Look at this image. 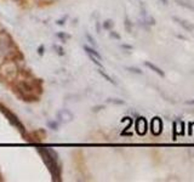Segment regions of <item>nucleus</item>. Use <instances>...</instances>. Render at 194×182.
<instances>
[{
    "label": "nucleus",
    "mask_w": 194,
    "mask_h": 182,
    "mask_svg": "<svg viewBox=\"0 0 194 182\" xmlns=\"http://www.w3.org/2000/svg\"><path fill=\"white\" fill-rule=\"evenodd\" d=\"M126 69L130 70L131 73H136V74H142V70H141L139 68H136V67H127Z\"/></svg>",
    "instance_id": "obj_10"
},
{
    "label": "nucleus",
    "mask_w": 194,
    "mask_h": 182,
    "mask_svg": "<svg viewBox=\"0 0 194 182\" xmlns=\"http://www.w3.org/2000/svg\"><path fill=\"white\" fill-rule=\"evenodd\" d=\"M122 49H127V50H132V45H127V44H122L121 45Z\"/></svg>",
    "instance_id": "obj_15"
},
{
    "label": "nucleus",
    "mask_w": 194,
    "mask_h": 182,
    "mask_svg": "<svg viewBox=\"0 0 194 182\" xmlns=\"http://www.w3.org/2000/svg\"><path fill=\"white\" fill-rule=\"evenodd\" d=\"M125 28H126V31L130 33L131 32V29H132V23L130 22V20H129V18H125Z\"/></svg>",
    "instance_id": "obj_11"
},
{
    "label": "nucleus",
    "mask_w": 194,
    "mask_h": 182,
    "mask_svg": "<svg viewBox=\"0 0 194 182\" xmlns=\"http://www.w3.org/2000/svg\"><path fill=\"white\" fill-rule=\"evenodd\" d=\"M172 20H173L176 23H178L184 31L192 32V31L194 29V27H193L190 23H188L186 20H182V18H180V17H177V16H173V17H172Z\"/></svg>",
    "instance_id": "obj_2"
},
{
    "label": "nucleus",
    "mask_w": 194,
    "mask_h": 182,
    "mask_svg": "<svg viewBox=\"0 0 194 182\" xmlns=\"http://www.w3.org/2000/svg\"><path fill=\"white\" fill-rule=\"evenodd\" d=\"M84 49L86 50V52L87 53H89V55H93V57H96V58H98L100 61L102 60V57H101V55L98 53V52H97L95 49H92V48H90V46H87V45H85V46H84Z\"/></svg>",
    "instance_id": "obj_5"
},
{
    "label": "nucleus",
    "mask_w": 194,
    "mask_h": 182,
    "mask_svg": "<svg viewBox=\"0 0 194 182\" xmlns=\"http://www.w3.org/2000/svg\"><path fill=\"white\" fill-rule=\"evenodd\" d=\"M163 131V122L160 120V118H153L152 122V132L153 135H160Z\"/></svg>",
    "instance_id": "obj_1"
},
{
    "label": "nucleus",
    "mask_w": 194,
    "mask_h": 182,
    "mask_svg": "<svg viewBox=\"0 0 194 182\" xmlns=\"http://www.w3.org/2000/svg\"><path fill=\"white\" fill-rule=\"evenodd\" d=\"M155 23H156V21L154 20V17H152V16H147V15H146V24L154 26Z\"/></svg>",
    "instance_id": "obj_8"
},
{
    "label": "nucleus",
    "mask_w": 194,
    "mask_h": 182,
    "mask_svg": "<svg viewBox=\"0 0 194 182\" xmlns=\"http://www.w3.org/2000/svg\"><path fill=\"white\" fill-rule=\"evenodd\" d=\"M144 66H146V67H148V68L151 69V70H153L154 73H156V74L159 75V77H161V78H164V77H165V72H164L163 69H160V68L158 67V66L153 65L152 62H149V61H146V62H144Z\"/></svg>",
    "instance_id": "obj_3"
},
{
    "label": "nucleus",
    "mask_w": 194,
    "mask_h": 182,
    "mask_svg": "<svg viewBox=\"0 0 194 182\" xmlns=\"http://www.w3.org/2000/svg\"><path fill=\"white\" fill-rule=\"evenodd\" d=\"M136 126L138 127V129H137L138 134L139 135H143L147 131V122H146L144 118H138V120L136 123Z\"/></svg>",
    "instance_id": "obj_4"
},
{
    "label": "nucleus",
    "mask_w": 194,
    "mask_h": 182,
    "mask_svg": "<svg viewBox=\"0 0 194 182\" xmlns=\"http://www.w3.org/2000/svg\"><path fill=\"white\" fill-rule=\"evenodd\" d=\"M160 3L163 5H167V4H169V0H160Z\"/></svg>",
    "instance_id": "obj_17"
},
{
    "label": "nucleus",
    "mask_w": 194,
    "mask_h": 182,
    "mask_svg": "<svg viewBox=\"0 0 194 182\" xmlns=\"http://www.w3.org/2000/svg\"><path fill=\"white\" fill-rule=\"evenodd\" d=\"M176 3H177V5H180V6L184 7V9H188V10H190V11H194V5H192L188 1H183V0H176Z\"/></svg>",
    "instance_id": "obj_6"
},
{
    "label": "nucleus",
    "mask_w": 194,
    "mask_h": 182,
    "mask_svg": "<svg viewBox=\"0 0 194 182\" xmlns=\"http://www.w3.org/2000/svg\"><path fill=\"white\" fill-rule=\"evenodd\" d=\"M109 34H110V36H112V38H114V39H118V40H120V35H119L118 33H115V32H113V31H112V32H110Z\"/></svg>",
    "instance_id": "obj_13"
},
{
    "label": "nucleus",
    "mask_w": 194,
    "mask_h": 182,
    "mask_svg": "<svg viewBox=\"0 0 194 182\" xmlns=\"http://www.w3.org/2000/svg\"><path fill=\"white\" fill-rule=\"evenodd\" d=\"M86 38L90 40V43L93 45V46H96V41H95V39H92V38H91V35H90V34H87V35H86Z\"/></svg>",
    "instance_id": "obj_14"
},
{
    "label": "nucleus",
    "mask_w": 194,
    "mask_h": 182,
    "mask_svg": "<svg viewBox=\"0 0 194 182\" xmlns=\"http://www.w3.org/2000/svg\"><path fill=\"white\" fill-rule=\"evenodd\" d=\"M113 26H114V23H113L112 20H107V21L103 22V28H104V29H112Z\"/></svg>",
    "instance_id": "obj_9"
},
{
    "label": "nucleus",
    "mask_w": 194,
    "mask_h": 182,
    "mask_svg": "<svg viewBox=\"0 0 194 182\" xmlns=\"http://www.w3.org/2000/svg\"><path fill=\"white\" fill-rule=\"evenodd\" d=\"M184 103H186L187 106H194V98L193 100H188V101H186Z\"/></svg>",
    "instance_id": "obj_16"
},
{
    "label": "nucleus",
    "mask_w": 194,
    "mask_h": 182,
    "mask_svg": "<svg viewBox=\"0 0 194 182\" xmlns=\"http://www.w3.org/2000/svg\"><path fill=\"white\" fill-rule=\"evenodd\" d=\"M98 73H100V74H101V75H102V77H103L105 80H107V81H109L110 84H115V81H114V80H113V79H112V78H110V77L107 74V73H104L102 69H100V70H98Z\"/></svg>",
    "instance_id": "obj_7"
},
{
    "label": "nucleus",
    "mask_w": 194,
    "mask_h": 182,
    "mask_svg": "<svg viewBox=\"0 0 194 182\" xmlns=\"http://www.w3.org/2000/svg\"><path fill=\"white\" fill-rule=\"evenodd\" d=\"M108 101L109 102H113V103H117V105H124L125 103L122 100H119V98H109Z\"/></svg>",
    "instance_id": "obj_12"
}]
</instances>
